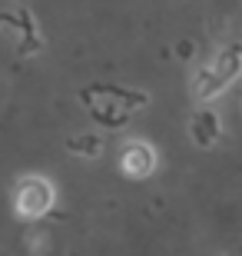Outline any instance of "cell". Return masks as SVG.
Listing matches in <instances>:
<instances>
[{
  "instance_id": "obj_6",
  "label": "cell",
  "mask_w": 242,
  "mask_h": 256,
  "mask_svg": "<svg viewBox=\"0 0 242 256\" xmlns=\"http://www.w3.org/2000/svg\"><path fill=\"white\" fill-rule=\"evenodd\" d=\"M66 150L76 153V156H96L103 150V140L93 136V133H83V136H70L66 140Z\"/></svg>"
},
{
  "instance_id": "obj_5",
  "label": "cell",
  "mask_w": 242,
  "mask_h": 256,
  "mask_svg": "<svg viewBox=\"0 0 242 256\" xmlns=\"http://www.w3.org/2000/svg\"><path fill=\"white\" fill-rule=\"evenodd\" d=\"M90 114H93V120L103 124V126H123V124H126V106L113 104V100H106V104H93V106H90Z\"/></svg>"
},
{
  "instance_id": "obj_2",
  "label": "cell",
  "mask_w": 242,
  "mask_h": 256,
  "mask_svg": "<svg viewBox=\"0 0 242 256\" xmlns=\"http://www.w3.org/2000/svg\"><path fill=\"white\" fill-rule=\"evenodd\" d=\"M120 160H123V170L130 173V176H149V173L156 170V150L143 140L126 143Z\"/></svg>"
},
{
  "instance_id": "obj_1",
  "label": "cell",
  "mask_w": 242,
  "mask_h": 256,
  "mask_svg": "<svg viewBox=\"0 0 242 256\" xmlns=\"http://www.w3.org/2000/svg\"><path fill=\"white\" fill-rule=\"evenodd\" d=\"M53 200H56V193L50 186V180L27 176V180H20V190H17V213L37 220V216H43V213L53 210Z\"/></svg>"
},
{
  "instance_id": "obj_4",
  "label": "cell",
  "mask_w": 242,
  "mask_h": 256,
  "mask_svg": "<svg viewBox=\"0 0 242 256\" xmlns=\"http://www.w3.org/2000/svg\"><path fill=\"white\" fill-rule=\"evenodd\" d=\"M226 76L219 74V70H216V66H206V70H199V76H196V96H199V100H213L216 94H223L226 90Z\"/></svg>"
},
{
  "instance_id": "obj_7",
  "label": "cell",
  "mask_w": 242,
  "mask_h": 256,
  "mask_svg": "<svg viewBox=\"0 0 242 256\" xmlns=\"http://www.w3.org/2000/svg\"><path fill=\"white\" fill-rule=\"evenodd\" d=\"M213 66L226 76V84H233L236 76H239V44H233L229 50H223V54H219V60H216Z\"/></svg>"
},
{
  "instance_id": "obj_3",
  "label": "cell",
  "mask_w": 242,
  "mask_h": 256,
  "mask_svg": "<svg viewBox=\"0 0 242 256\" xmlns=\"http://www.w3.org/2000/svg\"><path fill=\"white\" fill-rule=\"evenodd\" d=\"M189 130H193V140L199 146H213L219 140V116L213 110H196L189 120Z\"/></svg>"
}]
</instances>
